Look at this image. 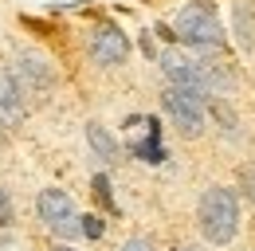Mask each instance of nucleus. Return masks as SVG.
<instances>
[{
    "label": "nucleus",
    "instance_id": "nucleus-10",
    "mask_svg": "<svg viewBox=\"0 0 255 251\" xmlns=\"http://www.w3.org/2000/svg\"><path fill=\"white\" fill-rule=\"evenodd\" d=\"M236 28H240V43H244V47H255V20H252V4H248V0L236 4Z\"/></svg>",
    "mask_w": 255,
    "mask_h": 251
},
{
    "label": "nucleus",
    "instance_id": "nucleus-7",
    "mask_svg": "<svg viewBox=\"0 0 255 251\" xmlns=\"http://www.w3.org/2000/svg\"><path fill=\"white\" fill-rule=\"evenodd\" d=\"M87 141H91V149H95L106 165H114V161H118V153H122V149H118V141H114V133H110L106 126H98V122L87 126Z\"/></svg>",
    "mask_w": 255,
    "mask_h": 251
},
{
    "label": "nucleus",
    "instance_id": "nucleus-6",
    "mask_svg": "<svg viewBox=\"0 0 255 251\" xmlns=\"http://www.w3.org/2000/svg\"><path fill=\"white\" fill-rule=\"evenodd\" d=\"M24 122V91L12 71H0V126Z\"/></svg>",
    "mask_w": 255,
    "mask_h": 251
},
{
    "label": "nucleus",
    "instance_id": "nucleus-2",
    "mask_svg": "<svg viewBox=\"0 0 255 251\" xmlns=\"http://www.w3.org/2000/svg\"><path fill=\"white\" fill-rule=\"evenodd\" d=\"M161 106H165V114L173 118V126H177L185 137H200V133H204V98H200V94L181 91V87H165Z\"/></svg>",
    "mask_w": 255,
    "mask_h": 251
},
{
    "label": "nucleus",
    "instance_id": "nucleus-16",
    "mask_svg": "<svg viewBox=\"0 0 255 251\" xmlns=\"http://www.w3.org/2000/svg\"><path fill=\"white\" fill-rule=\"evenodd\" d=\"M122 251H157V248H153L149 240H126V244H122Z\"/></svg>",
    "mask_w": 255,
    "mask_h": 251
},
{
    "label": "nucleus",
    "instance_id": "nucleus-17",
    "mask_svg": "<svg viewBox=\"0 0 255 251\" xmlns=\"http://www.w3.org/2000/svg\"><path fill=\"white\" fill-rule=\"evenodd\" d=\"M51 251H75V248H51Z\"/></svg>",
    "mask_w": 255,
    "mask_h": 251
},
{
    "label": "nucleus",
    "instance_id": "nucleus-1",
    "mask_svg": "<svg viewBox=\"0 0 255 251\" xmlns=\"http://www.w3.org/2000/svg\"><path fill=\"white\" fill-rule=\"evenodd\" d=\"M196 220H200L204 240L228 244V240L236 236V228H240V200H236V192H232V188H208V192L200 196Z\"/></svg>",
    "mask_w": 255,
    "mask_h": 251
},
{
    "label": "nucleus",
    "instance_id": "nucleus-15",
    "mask_svg": "<svg viewBox=\"0 0 255 251\" xmlns=\"http://www.w3.org/2000/svg\"><path fill=\"white\" fill-rule=\"evenodd\" d=\"M12 220V200H8V188H0V224Z\"/></svg>",
    "mask_w": 255,
    "mask_h": 251
},
{
    "label": "nucleus",
    "instance_id": "nucleus-12",
    "mask_svg": "<svg viewBox=\"0 0 255 251\" xmlns=\"http://www.w3.org/2000/svg\"><path fill=\"white\" fill-rule=\"evenodd\" d=\"M240 188H244V196H248V200L255 204V161L240 169Z\"/></svg>",
    "mask_w": 255,
    "mask_h": 251
},
{
    "label": "nucleus",
    "instance_id": "nucleus-3",
    "mask_svg": "<svg viewBox=\"0 0 255 251\" xmlns=\"http://www.w3.org/2000/svg\"><path fill=\"white\" fill-rule=\"evenodd\" d=\"M177 35H181L185 43H192V47H224V28L216 24V16H212L208 8H200V4L181 8Z\"/></svg>",
    "mask_w": 255,
    "mask_h": 251
},
{
    "label": "nucleus",
    "instance_id": "nucleus-18",
    "mask_svg": "<svg viewBox=\"0 0 255 251\" xmlns=\"http://www.w3.org/2000/svg\"><path fill=\"white\" fill-rule=\"evenodd\" d=\"M200 8H208V4H204V0H200Z\"/></svg>",
    "mask_w": 255,
    "mask_h": 251
},
{
    "label": "nucleus",
    "instance_id": "nucleus-4",
    "mask_svg": "<svg viewBox=\"0 0 255 251\" xmlns=\"http://www.w3.org/2000/svg\"><path fill=\"white\" fill-rule=\"evenodd\" d=\"M35 208H39V220L55 236H75L79 232V212H75V204H71V196L63 188H43L35 196Z\"/></svg>",
    "mask_w": 255,
    "mask_h": 251
},
{
    "label": "nucleus",
    "instance_id": "nucleus-5",
    "mask_svg": "<svg viewBox=\"0 0 255 251\" xmlns=\"http://www.w3.org/2000/svg\"><path fill=\"white\" fill-rule=\"evenodd\" d=\"M91 55H95V63H102V67H118V63H126V55H129L126 31H118L114 24L95 28V35H91Z\"/></svg>",
    "mask_w": 255,
    "mask_h": 251
},
{
    "label": "nucleus",
    "instance_id": "nucleus-14",
    "mask_svg": "<svg viewBox=\"0 0 255 251\" xmlns=\"http://www.w3.org/2000/svg\"><path fill=\"white\" fill-rule=\"evenodd\" d=\"M95 196L110 208V181H106V177H95Z\"/></svg>",
    "mask_w": 255,
    "mask_h": 251
},
{
    "label": "nucleus",
    "instance_id": "nucleus-8",
    "mask_svg": "<svg viewBox=\"0 0 255 251\" xmlns=\"http://www.w3.org/2000/svg\"><path fill=\"white\" fill-rule=\"evenodd\" d=\"M20 75H24L28 83H32L35 91H43V87H51V83H55L51 67L39 59V55H24V59H20Z\"/></svg>",
    "mask_w": 255,
    "mask_h": 251
},
{
    "label": "nucleus",
    "instance_id": "nucleus-9",
    "mask_svg": "<svg viewBox=\"0 0 255 251\" xmlns=\"http://www.w3.org/2000/svg\"><path fill=\"white\" fill-rule=\"evenodd\" d=\"M149 141H133V153L141 157V161H149V165H157V161H165V149H161V141H157V122H153V118H149Z\"/></svg>",
    "mask_w": 255,
    "mask_h": 251
},
{
    "label": "nucleus",
    "instance_id": "nucleus-13",
    "mask_svg": "<svg viewBox=\"0 0 255 251\" xmlns=\"http://www.w3.org/2000/svg\"><path fill=\"white\" fill-rule=\"evenodd\" d=\"M79 232L91 236V240H98V236H102V220L98 216H79Z\"/></svg>",
    "mask_w": 255,
    "mask_h": 251
},
{
    "label": "nucleus",
    "instance_id": "nucleus-11",
    "mask_svg": "<svg viewBox=\"0 0 255 251\" xmlns=\"http://www.w3.org/2000/svg\"><path fill=\"white\" fill-rule=\"evenodd\" d=\"M208 110H212V118L220 122V129H224V133H236V126H240V118H236V110H232L228 102H220V98H212V102H208Z\"/></svg>",
    "mask_w": 255,
    "mask_h": 251
}]
</instances>
